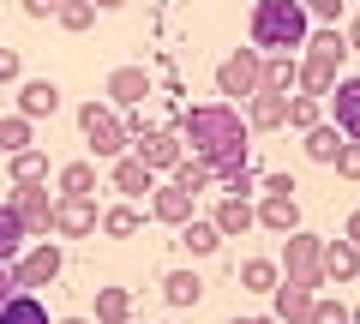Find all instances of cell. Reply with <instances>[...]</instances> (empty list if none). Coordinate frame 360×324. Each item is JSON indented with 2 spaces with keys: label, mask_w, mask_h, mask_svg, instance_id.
<instances>
[{
  "label": "cell",
  "mask_w": 360,
  "mask_h": 324,
  "mask_svg": "<svg viewBox=\"0 0 360 324\" xmlns=\"http://www.w3.org/2000/svg\"><path fill=\"white\" fill-rule=\"evenodd\" d=\"M150 216L168 222V228H186V222H193V198L180 193V186H156L150 193Z\"/></svg>",
  "instance_id": "15"
},
{
  "label": "cell",
  "mask_w": 360,
  "mask_h": 324,
  "mask_svg": "<svg viewBox=\"0 0 360 324\" xmlns=\"http://www.w3.org/2000/svg\"><path fill=\"white\" fill-rule=\"evenodd\" d=\"M6 210L18 216L25 240H30V234H42V240H49V216H54V198H49V186H13Z\"/></svg>",
  "instance_id": "8"
},
{
  "label": "cell",
  "mask_w": 360,
  "mask_h": 324,
  "mask_svg": "<svg viewBox=\"0 0 360 324\" xmlns=\"http://www.w3.org/2000/svg\"><path fill=\"white\" fill-rule=\"evenodd\" d=\"M60 108V84L54 78H30L25 91H18V120H42Z\"/></svg>",
  "instance_id": "13"
},
{
  "label": "cell",
  "mask_w": 360,
  "mask_h": 324,
  "mask_svg": "<svg viewBox=\"0 0 360 324\" xmlns=\"http://www.w3.org/2000/svg\"><path fill=\"white\" fill-rule=\"evenodd\" d=\"M96 222H103V210L90 205V198H54L49 234H72V240H84V234H96Z\"/></svg>",
  "instance_id": "9"
},
{
  "label": "cell",
  "mask_w": 360,
  "mask_h": 324,
  "mask_svg": "<svg viewBox=\"0 0 360 324\" xmlns=\"http://www.w3.org/2000/svg\"><path fill=\"white\" fill-rule=\"evenodd\" d=\"M13 78H18V54L0 48V84H13Z\"/></svg>",
  "instance_id": "40"
},
{
  "label": "cell",
  "mask_w": 360,
  "mask_h": 324,
  "mask_svg": "<svg viewBox=\"0 0 360 324\" xmlns=\"http://www.w3.org/2000/svg\"><path fill=\"white\" fill-rule=\"evenodd\" d=\"M18 252H25V228H18V216L6 210V198H0V264H13Z\"/></svg>",
  "instance_id": "29"
},
{
  "label": "cell",
  "mask_w": 360,
  "mask_h": 324,
  "mask_svg": "<svg viewBox=\"0 0 360 324\" xmlns=\"http://www.w3.org/2000/svg\"><path fill=\"white\" fill-rule=\"evenodd\" d=\"M336 174H342V181H360V144H342V156H336Z\"/></svg>",
  "instance_id": "38"
},
{
  "label": "cell",
  "mask_w": 360,
  "mask_h": 324,
  "mask_svg": "<svg viewBox=\"0 0 360 324\" xmlns=\"http://www.w3.org/2000/svg\"><path fill=\"white\" fill-rule=\"evenodd\" d=\"M342 240H348V247H354V252H360V210H354V216H348V222H342Z\"/></svg>",
  "instance_id": "41"
},
{
  "label": "cell",
  "mask_w": 360,
  "mask_h": 324,
  "mask_svg": "<svg viewBox=\"0 0 360 324\" xmlns=\"http://www.w3.org/2000/svg\"><path fill=\"white\" fill-rule=\"evenodd\" d=\"M246 138H252V132H246V120H240L234 103H193V108H180V150L193 144L186 162H198L210 181H222V174H234V169L252 162Z\"/></svg>",
  "instance_id": "1"
},
{
  "label": "cell",
  "mask_w": 360,
  "mask_h": 324,
  "mask_svg": "<svg viewBox=\"0 0 360 324\" xmlns=\"http://www.w3.org/2000/svg\"><path fill=\"white\" fill-rule=\"evenodd\" d=\"M283 283L300 288V294L319 300V283H324V240L319 234H288V252H283Z\"/></svg>",
  "instance_id": "4"
},
{
  "label": "cell",
  "mask_w": 360,
  "mask_h": 324,
  "mask_svg": "<svg viewBox=\"0 0 360 324\" xmlns=\"http://www.w3.org/2000/svg\"><path fill=\"white\" fill-rule=\"evenodd\" d=\"M54 18H60L66 30H90L96 25V6H54Z\"/></svg>",
  "instance_id": "37"
},
{
  "label": "cell",
  "mask_w": 360,
  "mask_h": 324,
  "mask_svg": "<svg viewBox=\"0 0 360 324\" xmlns=\"http://www.w3.org/2000/svg\"><path fill=\"white\" fill-rule=\"evenodd\" d=\"M324 103L336 108L330 127L342 132V144H360V78H336V91L324 96Z\"/></svg>",
  "instance_id": "10"
},
{
  "label": "cell",
  "mask_w": 360,
  "mask_h": 324,
  "mask_svg": "<svg viewBox=\"0 0 360 324\" xmlns=\"http://www.w3.org/2000/svg\"><path fill=\"white\" fill-rule=\"evenodd\" d=\"M295 78H300V60H295V54H276V60H264V91L288 96V91H295Z\"/></svg>",
  "instance_id": "28"
},
{
  "label": "cell",
  "mask_w": 360,
  "mask_h": 324,
  "mask_svg": "<svg viewBox=\"0 0 360 324\" xmlns=\"http://www.w3.org/2000/svg\"><path fill=\"white\" fill-rule=\"evenodd\" d=\"M300 144H307V156H312V162H336V156H342V132H336L330 120H319V127H312Z\"/></svg>",
  "instance_id": "22"
},
{
  "label": "cell",
  "mask_w": 360,
  "mask_h": 324,
  "mask_svg": "<svg viewBox=\"0 0 360 324\" xmlns=\"http://www.w3.org/2000/svg\"><path fill=\"white\" fill-rule=\"evenodd\" d=\"M342 30H319V37H307V60H300V78H295V91L312 96V103H324V96L336 91V72H342Z\"/></svg>",
  "instance_id": "3"
},
{
  "label": "cell",
  "mask_w": 360,
  "mask_h": 324,
  "mask_svg": "<svg viewBox=\"0 0 360 324\" xmlns=\"http://www.w3.org/2000/svg\"><path fill=\"white\" fill-rule=\"evenodd\" d=\"M342 42H348V48H360V6H354V25H348V37H342Z\"/></svg>",
  "instance_id": "43"
},
{
  "label": "cell",
  "mask_w": 360,
  "mask_h": 324,
  "mask_svg": "<svg viewBox=\"0 0 360 324\" xmlns=\"http://www.w3.org/2000/svg\"><path fill=\"white\" fill-rule=\"evenodd\" d=\"M217 91H222V96H234V103H240V96H258V91H264V54L234 48L229 60L217 66Z\"/></svg>",
  "instance_id": "6"
},
{
  "label": "cell",
  "mask_w": 360,
  "mask_h": 324,
  "mask_svg": "<svg viewBox=\"0 0 360 324\" xmlns=\"http://www.w3.org/2000/svg\"><path fill=\"white\" fill-rule=\"evenodd\" d=\"M168 186H180V193H186V198H198V193H205V186H210V174L198 169V162H186V156H180V162H174V181H168Z\"/></svg>",
  "instance_id": "32"
},
{
  "label": "cell",
  "mask_w": 360,
  "mask_h": 324,
  "mask_svg": "<svg viewBox=\"0 0 360 324\" xmlns=\"http://www.w3.org/2000/svg\"><path fill=\"white\" fill-rule=\"evenodd\" d=\"M78 132H84V144L96 156H108V162L127 156V120H120L108 103H84V108H78Z\"/></svg>",
  "instance_id": "5"
},
{
  "label": "cell",
  "mask_w": 360,
  "mask_h": 324,
  "mask_svg": "<svg viewBox=\"0 0 360 324\" xmlns=\"http://www.w3.org/2000/svg\"><path fill=\"white\" fill-rule=\"evenodd\" d=\"M276 283H283V271L270 259H246L240 264V288H252V294H276Z\"/></svg>",
  "instance_id": "23"
},
{
  "label": "cell",
  "mask_w": 360,
  "mask_h": 324,
  "mask_svg": "<svg viewBox=\"0 0 360 324\" xmlns=\"http://www.w3.org/2000/svg\"><path fill=\"white\" fill-rule=\"evenodd\" d=\"M276 324H312V294H300V288H288V283H276Z\"/></svg>",
  "instance_id": "19"
},
{
  "label": "cell",
  "mask_w": 360,
  "mask_h": 324,
  "mask_svg": "<svg viewBox=\"0 0 360 324\" xmlns=\"http://www.w3.org/2000/svg\"><path fill=\"white\" fill-rule=\"evenodd\" d=\"M222 193H229V198H240V205H246V193H258V174H252V162H246V169H234V174H222Z\"/></svg>",
  "instance_id": "35"
},
{
  "label": "cell",
  "mask_w": 360,
  "mask_h": 324,
  "mask_svg": "<svg viewBox=\"0 0 360 324\" xmlns=\"http://www.w3.org/2000/svg\"><path fill=\"white\" fill-rule=\"evenodd\" d=\"M0 150H6V156H25L30 150V120H18V115L0 120Z\"/></svg>",
  "instance_id": "31"
},
{
  "label": "cell",
  "mask_w": 360,
  "mask_h": 324,
  "mask_svg": "<svg viewBox=\"0 0 360 324\" xmlns=\"http://www.w3.org/2000/svg\"><path fill=\"white\" fill-rule=\"evenodd\" d=\"M312 324H354V312L342 300H312Z\"/></svg>",
  "instance_id": "36"
},
{
  "label": "cell",
  "mask_w": 360,
  "mask_h": 324,
  "mask_svg": "<svg viewBox=\"0 0 360 324\" xmlns=\"http://www.w3.org/2000/svg\"><path fill=\"white\" fill-rule=\"evenodd\" d=\"M180 247H186V252H193V259H210V252H217L222 247V234L217 228H210V222H186V228H180Z\"/></svg>",
  "instance_id": "27"
},
{
  "label": "cell",
  "mask_w": 360,
  "mask_h": 324,
  "mask_svg": "<svg viewBox=\"0 0 360 324\" xmlns=\"http://www.w3.org/2000/svg\"><path fill=\"white\" fill-rule=\"evenodd\" d=\"M283 115H288V96H276V91L246 96V132H276V127H283Z\"/></svg>",
  "instance_id": "14"
},
{
  "label": "cell",
  "mask_w": 360,
  "mask_h": 324,
  "mask_svg": "<svg viewBox=\"0 0 360 324\" xmlns=\"http://www.w3.org/2000/svg\"><path fill=\"white\" fill-rule=\"evenodd\" d=\"M307 42V6L300 0H258L252 6V54L276 60Z\"/></svg>",
  "instance_id": "2"
},
{
  "label": "cell",
  "mask_w": 360,
  "mask_h": 324,
  "mask_svg": "<svg viewBox=\"0 0 360 324\" xmlns=\"http://www.w3.org/2000/svg\"><path fill=\"white\" fill-rule=\"evenodd\" d=\"M96 228H103L108 240H132V234L144 228V216H139L132 205H115V210H103V222H96Z\"/></svg>",
  "instance_id": "25"
},
{
  "label": "cell",
  "mask_w": 360,
  "mask_h": 324,
  "mask_svg": "<svg viewBox=\"0 0 360 324\" xmlns=\"http://www.w3.org/2000/svg\"><path fill=\"white\" fill-rule=\"evenodd\" d=\"M108 186H115V193L127 198L132 210H139V198H150V193H156V174H150V169H139L132 156H120V162H115V174H108Z\"/></svg>",
  "instance_id": "12"
},
{
  "label": "cell",
  "mask_w": 360,
  "mask_h": 324,
  "mask_svg": "<svg viewBox=\"0 0 360 324\" xmlns=\"http://www.w3.org/2000/svg\"><path fill=\"white\" fill-rule=\"evenodd\" d=\"M258 193H264V198H295V181H288V174H270Z\"/></svg>",
  "instance_id": "39"
},
{
  "label": "cell",
  "mask_w": 360,
  "mask_h": 324,
  "mask_svg": "<svg viewBox=\"0 0 360 324\" xmlns=\"http://www.w3.org/2000/svg\"><path fill=\"white\" fill-rule=\"evenodd\" d=\"M319 108H324V103H312V96H288V115H283V127L312 132V127H319Z\"/></svg>",
  "instance_id": "33"
},
{
  "label": "cell",
  "mask_w": 360,
  "mask_h": 324,
  "mask_svg": "<svg viewBox=\"0 0 360 324\" xmlns=\"http://www.w3.org/2000/svg\"><path fill=\"white\" fill-rule=\"evenodd\" d=\"M354 324H360V318H354Z\"/></svg>",
  "instance_id": "46"
},
{
  "label": "cell",
  "mask_w": 360,
  "mask_h": 324,
  "mask_svg": "<svg viewBox=\"0 0 360 324\" xmlns=\"http://www.w3.org/2000/svg\"><path fill=\"white\" fill-rule=\"evenodd\" d=\"M60 324H90V318H60Z\"/></svg>",
  "instance_id": "45"
},
{
  "label": "cell",
  "mask_w": 360,
  "mask_h": 324,
  "mask_svg": "<svg viewBox=\"0 0 360 324\" xmlns=\"http://www.w3.org/2000/svg\"><path fill=\"white\" fill-rule=\"evenodd\" d=\"M150 91L156 84H150L144 66H115V72H108V108H139Z\"/></svg>",
  "instance_id": "11"
},
{
  "label": "cell",
  "mask_w": 360,
  "mask_h": 324,
  "mask_svg": "<svg viewBox=\"0 0 360 324\" xmlns=\"http://www.w3.org/2000/svg\"><path fill=\"white\" fill-rule=\"evenodd\" d=\"M127 318H132V294L115 288V283H103L96 288V324H127Z\"/></svg>",
  "instance_id": "20"
},
{
  "label": "cell",
  "mask_w": 360,
  "mask_h": 324,
  "mask_svg": "<svg viewBox=\"0 0 360 324\" xmlns=\"http://www.w3.org/2000/svg\"><path fill=\"white\" fill-rule=\"evenodd\" d=\"M300 6H307V18H319L324 30H336V25L348 18V6H342V0H300Z\"/></svg>",
  "instance_id": "34"
},
{
  "label": "cell",
  "mask_w": 360,
  "mask_h": 324,
  "mask_svg": "<svg viewBox=\"0 0 360 324\" xmlns=\"http://www.w3.org/2000/svg\"><path fill=\"white\" fill-rule=\"evenodd\" d=\"M0 324H49V306H42L37 294H13L0 306Z\"/></svg>",
  "instance_id": "26"
},
{
  "label": "cell",
  "mask_w": 360,
  "mask_h": 324,
  "mask_svg": "<svg viewBox=\"0 0 360 324\" xmlns=\"http://www.w3.org/2000/svg\"><path fill=\"white\" fill-rule=\"evenodd\" d=\"M210 228L217 234H246V228H258V216H252V205H240V198H222L217 216H210Z\"/></svg>",
  "instance_id": "21"
},
{
  "label": "cell",
  "mask_w": 360,
  "mask_h": 324,
  "mask_svg": "<svg viewBox=\"0 0 360 324\" xmlns=\"http://www.w3.org/2000/svg\"><path fill=\"white\" fill-rule=\"evenodd\" d=\"M229 324H276V318H229Z\"/></svg>",
  "instance_id": "44"
},
{
  "label": "cell",
  "mask_w": 360,
  "mask_h": 324,
  "mask_svg": "<svg viewBox=\"0 0 360 324\" xmlns=\"http://www.w3.org/2000/svg\"><path fill=\"white\" fill-rule=\"evenodd\" d=\"M252 216L270 234H300V205L295 198H264V205H252Z\"/></svg>",
  "instance_id": "16"
},
{
  "label": "cell",
  "mask_w": 360,
  "mask_h": 324,
  "mask_svg": "<svg viewBox=\"0 0 360 324\" xmlns=\"http://www.w3.org/2000/svg\"><path fill=\"white\" fill-rule=\"evenodd\" d=\"M96 193V162H66L60 169V198H90Z\"/></svg>",
  "instance_id": "24"
},
{
  "label": "cell",
  "mask_w": 360,
  "mask_h": 324,
  "mask_svg": "<svg viewBox=\"0 0 360 324\" xmlns=\"http://www.w3.org/2000/svg\"><path fill=\"white\" fill-rule=\"evenodd\" d=\"M354 276H360V252L348 247L342 234L324 240V283H354Z\"/></svg>",
  "instance_id": "17"
},
{
  "label": "cell",
  "mask_w": 360,
  "mask_h": 324,
  "mask_svg": "<svg viewBox=\"0 0 360 324\" xmlns=\"http://www.w3.org/2000/svg\"><path fill=\"white\" fill-rule=\"evenodd\" d=\"M13 294H18V288H13V276H6V264H0V306H6Z\"/></svg>",
  "instance_id": "42"
},
{
  "label": "cell",
  "mask_w": 360,
  "mask_h": 324,
  "mask_svg": "<svg viewBox=\"0 0 360 324\" xmlns=\"http://www.w3.org/2000/svg\"><path fill=\"white\" fill-rule=\"evenodd\" d=\"M42 181H49V156H42V150L13 156V186H42Z\"/></svg>",
  "instance_id": "30"
},
{
  "label": "cell",
  "mask_w": 360,
  "mask_h": 324,
  "mask_svg": "<svg viewBox=\"0 0 360 324\" xmlns=\"http://www.w3.org/2000/svg\"><path fill=\"white\" fill-rule=\"evenodd\" d=\"M162 300L168 306H198V300H205V276L198 271H168L162 276Z\"/></svg>",
  "instance_id": "18"
},
{
  "label": "cell",
  "mask_w": 360,
  "mask_h": 324,
  "mask_svg": "<svg viewBox=\"0 0 360 324\" xmlns=\"http://www.w3.org/2000/svg\"><path fill=\"white\" fill-rule=\"evenodd\" d=\"M6 276H13L18 294H37L42 283H54V276H60V247H54V240H42V247L18 252V259L6 264Z\"/></svg>",
  "instance_id": "7"
}]
</instances>
